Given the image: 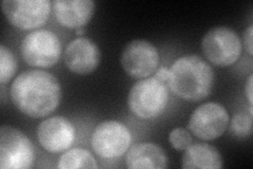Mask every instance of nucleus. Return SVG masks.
Here are the masks:
<instances>
[{
    "label": "nucleus",
    "instance_id": "nucleus-1",
    "mask_svg": "<svg viewBox=\"0 0 253 169\" xmlns=\"http://www.w3.org/2000/svg\"><path fill=\"white\" fill-rule=\"evenodd\" d=\"M14 106L30 117H44L58 107L61 85L53 74L43 70H28L16 77L10 89Z\"/></svg>",
    "mask_w": 253,
    "mask_h": 169
},
{
    "label": "nucleus",
    "instance_id": "nucleus-2",
    "mask_svg": "<svg viewBox=\"0 0 253 169\" xmlns=\"http://www.w3.org/2000/svg\"><path fill=\"white\" fill-rule=\"evenodd\" d=\"M214 71L199 55L177 58L169 70V86L178 98L199 102L207 98L214 86Z\"/></svg>",
    "mask_w": 253,
    "mask_h": 169
},
{
    "label": "nucleus",
    "instance_id": "nucleus-3",
    "mask_svg": "<svg viewBox=\"0 0 253 169\" xmlns=\"http://www.w3.org/2000/svg\"><path fill=\"white\" fill-rule=\"evenodd\" d=\"M168 88L154 77L142 78L134 84L128 95V106L132 113L145 119L160 116L168 105Z\"/></svg>",
    "mask_w": 253,
    "mask_h": 169
},
{
    "label": "nucleus",
    "instance_id": "nucleus-4",
    "mask_svg": "<svg viewBox=\"0 0 253 169\" xmlns=\"http://www.w3.org/2000/svg\"><path fill=\"white\" fill-rule=\"evenodd\" d=\"M35 160L33 144L17 128L3 125L0 128V168L28 169Z\"/></svg>",
    "mask_w": 253,
    "mask_h": 169
},
{
    "label": "nucleus",
    "instance_id": "nucleus-5",
    "mask_svg": "<svg viewBox=\"0 0 253 169\" xmlns=\"http://www.w3.org/2000/svg\"><path fill=\"white\" fill-rule=\"evenodd\" d=\"M201 48L205 57L213 65L228 67L240 58L242 42L232 29L216 27L205 34Z\"/></svg>",
    "mask_w": 253,
    "mask_h": 169
},
{
    "label": "nucleus",
    "instance_id": "nucleus-6",
    "mask_svg": "<svg viewBox=\"0 0 253 169\" xmlns=\"http://www.w3.org/2000/svg\"><path fill=\"white\" fill-rule=\"evenodd\" d=\"M20 52L29 66L46 68L57 63L61 56L59 38L49 30L31 32L22 39Z\"/></svg>",
    "mask_w": 253,
    "mask_h": 169
},
{
    "label": "nucleus",
    "instance_id": "nucleus-7",
    "mask_svg": "<svg viewBox=\"0 0 253 169\" xmlns=\"http://www.w3.org/2000/svg\"><path fill=\"white\" fill-rule=\"evenodd\" d=\"M132 141L129 128L118 120H105L92 134L91 144L95 154L102 159H117L129 149Z\"/></svg>",
    "mask_w": 253,
    "mask_h": 169
},
{
    "label": "nucleus",
    "instance_id": "nucleus-8",
    "mask_svg": "<svg viewBox=\"0 0 253 169\" xmlns=\"http://www.w3.org/2000/svg\"><path fill=\"white\" fill-rule=\"evenodd\" d=\"M229 119V113L223 105L205 103L192 112L188 122V129L196 138L212 141L224 134Z\"/></svg>",
    "mask_w": 253,
    "mask_h": 169
},
{
    "label": "nucleus",
    "instance_id": "nucleus-9",
    "mask_svg": "<svg viewBox=\"0 0 253 169\" xmlns=\"http://www.w3.org/2000/svg\"><path fill=\"white\" fill-rule=\"evenodd\" d=\"M1 9L12 26L33 30L44 25L51 12L47 0H3Z\"/></svg>",
    "mask_w": 253,
    "mask_h": 169
},
{
    "label": "nucleus",
    "instance_id": "nucleus-10",
    "mask_svg": "<svg viewBox=\"0 0 253 169\" xmlns=\"http://www.w3.org/2000/svg\"><path fill=\"white\" fill-rule=\"evenodd\" d=\"M121 62L126 73L131 77L146 78L157 70L160 54L156 47L148 40L135 39L125 47Z\"/></svg>",
    "mask_w": 253,
    "mask_h": 169
},
{
    "label": "nucleus",
    "instance_id": "nucleus-11",
    "mask_svg": "<svg viewBox=\"0 0 253 169\" xmlns=\"http://www.w3.org/2000/svg\"><path fill=\"white\" fill-rule=\"evenodd\" d=\"M37 138L42 148L57 154L71 147L75 139V129L65 116H52L39 124Z\"/></svg>",
    "mask_w": 253,
    "mask_h": 169
},
{
    "label": "nucleus",
    "instance_id": "nucleus-12",
    "mask_svg": "<svg viewBox=\"0 0 253 169\" xmlns=\"http://www.w3.org/2000/svg\"><path fill=\"white\" fill-rule=\"evenodd\" d=\"M67 68L75 74H90L97 69L100 62V51L93 40L79 37L71 42L65 51Z\"/></svg>",
    "mask_w": 253,
    "mask_h": 169
},
{
    "label": "nucleus",
    "instance_id": "nucleus-13",
    "mask_svg": "<svg viewBox=\"0 0 253 169\" xmlns=\"http://www.w3.org/2000/svg\"><path fill=\"white\" fill-rule=\"evenodd\" d=\"M52 7L55 18L61 26L77 30L91 20L95 2L92 0H55Z\"/></svg>",
    "mask_w": 253,
    "mask_h": 169
},
{
    "label": "nucleus",
    "instance_id": "nucleus-14",
    "mask_svg": "<svg viewBox=\"0 0 253 169\" xmlns=\"http://www.w3.org/2000/svg\"><path fill=\"white\" fill-rule=\"evenodd\" d=\"M167 162L164 149L154 143L134 145L126 158V166L130 169H164Z\"/></svg>",
    "mask_w": 253,
    "mask_h": 169
},
{
    "label": "nucleus",
    "instance_id": "nucleus-15",
    "mask_svg": "<svg viewBox=\"0 0 253 169\" xmlns=\"http://www.w3.org/2000/svg\"><path fill=\"white\" fill-rule=\"evenodd\" d=\"M181 167L185 169H218L223 167V158L212 145L192 143L185 149Z\"/></svg>",
    "mask_w": 253,
    "mask_h": 169
},
{
    "label": "nucleus",
    "instance_id": "nucleus-16",
    "mask_svg": "<svg viewBox=\"0 0 253 169\" xmlns=\"http://www.w3.org/2000/svg\"><path fill=\"white\" fill-rule=\"evenodd\" d=\"M98 167L96 160L90 151L83 148H74L63 154L57 164L60 169H75V168H93Z\"/></svg>",
    "mask_w": 253,
    "mask_h": 169
},
{
    "label": "nucleus",
    "instance_id": "nucleus-17",
    "mask_svg": "<svg viewBox=\"0 0 253 169\" xmlns=\"http://www.w3.org/2000/svg\"><path fill=\"white\" fill-rule=\"evenodd\" d=\"M17 70V62L12 51L1 45L0 47V83L4 85L13 78Z\"/></svg>",
    "mask_w": 253,
    "mask_h": 169
},
{
    "label": "nucleus",
    "instance_id": "nucleus-18",
    "mask_svg": "<svg viewBox=\"0 0 253 169\" xmlns=\"http://www.w3.org/2000/svg\"><path fill=\"white\" fill-rule=\"evenodd\" d=\"M231 133L239 139H245L252 132V117L244 113L235 114L230 123Z\"/></svg>",
    "mask_w": 253,
    "mask_h": 169
},
{
    "label": "nucleus",
    "instance_id": "nucleus-19",
    "mask_svg": "<svg viewBox=\"0 0 253 169\" xmlns=\"http://www.w3.org/2000/svg\"><path fill=\"white\" fill-rule=\"evenodd\" d=\"M171 146L176 150H185L192 144V136L184 128H175L169 134Z\"/></svg>",
    "mask_w": 253,
    "mask_h": 169
},
{
    "label": "nucleus",
    "instance_id": "nucleus-20",
    "mask_svg": "<svg viewBox=\"0 0 253 169\" xmlns=\"http://www.w3.org/2000/svg\"><path fill=\"white\" fill-rule=\"evenodd\" d=\"M252 35H253V27L249 26L246 30L244 31L243 34V43L245 46V49H246L247 53L252 56L253 55V48H252Z\"/></svg>",
    "mask_w": 253,
    "mask_h": 169
},
{
    "label": "nucleus",
    "instance_id": "nucleus-21",
    "mask_svg": "<svg viewBox=\"0 0 253 169\" xmlns=\"http://www.w3.org/2000/svg\"><path fill=\"white\" fill-rule=\"evenodd\" d=\"M155 77L160 79L161 82H163V83L168 82V79H169V69L166 68V67L160 68V69L156 71Z\"/></svg>",
    "mask_w": 253,
    "mask_h": 169
},
{
    "label": "nucleus",
    "instance_id": "nucleus-22",
    "mask_svg": "<svg viewBox=\"0 0 253 169\" xmlns=\"http://www.w3.org/2000/svg\"><path fill=\"white\" fill-rule=\"evenodd\" d=\"M253 84V75L250 74V76L248 77V80H247V84H246V88H245V92H246V95H247V99L249 101V104L250 106H252L253 105V102H252V85Z\"/></svg>",
    "mask_w": 253,
    "mask_h": 169
},
{
    "label": "nucleus",
    "instance_id": "nucleus-23",
    "mask_svg": "<svg viewBox=\"0 0 253 169\" xmlns=\"http://www.w3.org/2000/svg\"><path fill=\"white\" fill-rule=\"evenodd\" d=\"M85 32V30H84V28H81V29H77L76 30V34L77 35H83L84 33Z\"/></svg>",
    "mask_w": 253,
    "mask_h": 169
}]
</instances>
